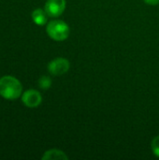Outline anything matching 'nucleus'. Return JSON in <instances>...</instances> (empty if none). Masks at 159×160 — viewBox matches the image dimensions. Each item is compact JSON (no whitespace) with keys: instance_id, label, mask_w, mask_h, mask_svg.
<instances>
[{"instance_id":"nucleus-9","label":"nucleus","mask_w":159,"mask_h":160,"mask_svg":"<svg viewBox=\"0 0 159 160\" xmlns=\"http://www.w3.org/2000/svg\"><path fill=\"white\" fill-rule=\"evenodd\" d=\"M151 149L156 157L159 158V135L155 137L151 142Z\"/></svg>"},{"instance_id":"nucleus-5","label":"nucleus","mask_w":159,"mask_h":160,"mask_svg":"<svg viewBox=\"0 0 159 160\" xmlns=\"http://www.w3.org/2000/svg\"><path fill=\"white\" fill-rule=\"evenodd\" d=\"M22 103L28 108H37L42 102V97L40 93L35 89L26 90L22 95Z\"/></svg>"},{"instance_id":"nucleus-8","label":"nucleus","mask_w":159,"mask_h":160,"mask_svg":"<svg viewBox=\"0 0 159 160\" xmlns=\"http://www.w3.org/2000/svg\"><path fill=\"white\" fill-rule=\"evenodd\" d=\"M52 79L49 76H41L38 80V86L43 89V90H47L52 86Z\"/></svg>"},{"instance_id":"nucleus-3","label":"nucleus","mask_w":159,"mask_h":160,"mask_svg":"<svg viewBox=\"0 0 159 160\" xmlns=\"http://www.w3.org/2000/svg\"><path fill=\"white\" fill-rule=\"evenodd\" d=\"M70 68V63L67 59L57 57L48 64V70L53 76H60L66 74Z\"/></svg>"},{"instance_id":"nucleus-2","label":"nucleus","mask_w":159,"mask_h":160,"mask_svg":"<svg viewBox=\"0 0 159 160\" xmlns=\"http://www.w3.org/2000/svg\"><path fill=\"white\" fill-rule=\"evenodd\" d=\"M46 32L52 39L55 41H64L68 38L70 28L68 24L62 20H52L48 22Z\"/></svg>"},{"instance_id":"nucleus-4","label":"nucleus","mask_w":159,"mask_h":160,"mask_svg":"<svg viewBox=\"0 0 159 160\" xmlns=\"http://www.w3.org/2000/svg\"><path fill=\"white\" fill-rule=\"evenodd\" d=\"M66 0H47L44 6V10L47 15L52 18L59 17L66 9Z\"/></svg>"},{"instance_id":"nucleus-10","label":"nucleus","mask_w":159,"mask_h":160,"mask_svg":"<svg viewBox=\"0 0 159 160\" xmlns=\"http://www.w3.org/2000/svg\"><path fill=\"white\" fill-rule=\"evenodd\" d=\"M144 2L149 6H157L159 4V0H144Z\"/></svg>"},{"instance_id":"nucleus-7","label":"nucleus","mask_w":159,"mask_h":160,"mask_svg":"<svg viewBox=\"0 0 159 160\" xmlns=\"http://www.w3.org/2000/svg\"><path fill=\"white\" fill-rule=\"evenodd\" d=\"M47 13L44 9L41 8H37L32 12V20L33 22L39 26H42L46 24L47 22Z\"/></svg>"},{"instance_id":"nucleus-6","label":"nucleus","mask_w":159,"mask_h":160,"mask_svg":"<svg viewBox=\"0 0 159 160\" xmlns=\"http://www.w3.org/2000/svg\"><path fill=\"white\" fill-rule=\"evenodd\" d=\"M68 157L61 150L51 149L44 153L41 159L43 160H67Z\"/></svg>"},{"instance_id":"nucleus-1","label":"nucleus","mask_w":159,"mask_h":160,"mask_svg":"<svg viewBox=\"0 0 159 160\" xmlns=\"http://www.w3.org/2000/svg\"><path fill=\"white\" fill-rule=\"evenodd\" d=\"M22 93V83L13 76H3L0 78V96L8 100H14Z\"/></svg>"}]
</instances>
